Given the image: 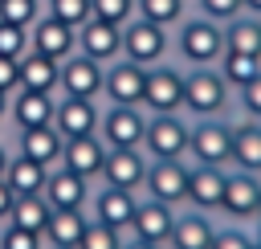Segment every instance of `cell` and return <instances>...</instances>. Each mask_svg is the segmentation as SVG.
<instances>
[{"instance_id": "obj_35", "label": "cell", "mask_w": 261, "mask_h": 249, "mask_svg": "<svg viewBox=\"0 0 261 249\" xmlns=\"http://www.w3.org/2000/svg\"><path fill=\"white\" fill-rule=\"evenodd\" d=\"M37 16H41V0H0V20H8V24L33 29Z\"/></svg>"}, {"instance_id": "obj_26", "label": "cell", "mask_w": 261, "mask_h": 249, "mask_svg": "<svg viewBox=\"0 0 261 249\" xmlns=\"http://www.w3.org/2000/svg\"><path fill=\"white\" fill-rule=\"evenodd\" d=\"M61 86V61L53 57H41V53H24L20 57V90H41V94H53Z\"/></svg>"}, {"instance_id": "obj_33", "label": "cell", "mask_w": 261, "mask_h": 249, "mask_svg": "<svg viewBox=\"0 0 261 249\" xmlns=\"http://www.w3.org/2000/svg\"><path fill=\"white\" fill-rule=\"evenodd\" d=\"M45 8H49V16H57V20H61V24H69V29H82V24L94 16L90 0H49Z\"/></svg>"}, {"instance_id": "obj_29", "label": "cell", "mask_w": 261, "mask_h": 249, "mask_svg": "<svg viewBox=\"0 0 261 249\" xmlns=\"http://www.w3.org/2000/svg\"><path fill=\"white\" fill-rule=\"evenodd\" d=\"M49 200L45 196H16L12 200V212H8V225L16 229H29V233H41L45 237V225H49Z\"/></svg>"}, {"instance_id": "obj_20", "label": "cell", "mask_w": 261, "mask_h": 249, "mask_svg": "<svg viewBox=\"0 0 261 249\" xmlns=\"http://www.w3.org/2000/svg\"><path fill=\"white\" fill-rule=\"evenodd\" d=\"M212 233H216V216H212V212L179 208L167 249H208V245H212Z\"/></svg>"}, {"instance_id": "obj_47", "label": "cell", "mask_w": 261, "mask_h": 249, "mask_svg": "<svg viewBox=\"0 0 261 249\" xmlns=\"http://www.w3.org/2000/svg\"><path fill=\"white\" fill-rule=\"evenodd\" d=\"M253 233H257V241H261V220H253Z\"/></svg>"}, {"instance_id": "obj_22", "label": "cell", "mask_w": 261, "mask_h": 249, "mask_svg": "<svg viewBox=\"0 0 261 249\" xmlns=\"http://www.w3.org/2000/svg\"><path fill=\"white\" fill-rule=\"evenodd\" d=\"M228 167L261 176V122L257 118L232 114V163Z\"/></svg>"}, {"instance_id": "obj_19", "label": "cell", "mask_w": 261, "mask_h": 249, "mask_svg": "<svg viewBox=\"0 0 261 249\" xmlns=\"http://www.w3.org/2000/svg\"><path fill=\"white\" fill-rule=\"evenodd\" d=\"M98 122H102V110H98V102H94V98H61V102H57L53 127L61 131V139L98 135Z\"/></svg>"}, {"instance_id": "obj_30", "label": "cell", "mask_w": 261, "mask_h": 249, "mask_svg": "<svg viewBox=\"0 0 261 249\" xmlns=\"http://www.w3.org/2000/svg\"><path fill=\"white\" fill-rule=\"evenodd\" d=\"M188 12H192L188 0H135V16H143L151 24H163V29H175Z\"/></svg>"}, {"instance_id": "obj_23", "label": "cell", "mask_w": 261, "mask_h": 249, "mask_svg": "<svg viewBox=\"0 0 261 249\" xmlns=\"http://www.w3.org/2000/svg\"><path fill=\"white\" fill-rule=\"evenodd\" d=\"M61 151H65V139L57 127H29L20 131V155L41 163V167H57L61 163Z\"/></svg>"}, {"instance_id": "obj_10", "label": "cell", "mask_w": 261, "mask_h": 249, "mask_svg": "<svg viewBox=\"0 0 261 249\" xmlns=\"http://www.w3.org/2000/svg\"><path fill=\"white\" fill-rule=\"evenodd\" d=\"M143 86H147V65H135L126 57L106 65V82H102V98L110 106H143Z\"/></svg>"}, {"instance_id": "obj_5", "label": "cell", "mask_w": 261, "mask_h": 249, "mask_svg": "<svg viewBox=\"0 0 261 249\" xmlns=\"http://www.w3.org/2000/svg\"><path fill=\"white\" fill-rule=\"evenodd\" d=\"M188 139H192L188 114H147V135H143L147 159H188Z\"/></svg>"}, {"instance_id": "obj_43", "label": "cell", "mask_w": 261, "mask_h": 249, "mask_svg": "<svg viewBox=\"0 0 261 249\" xmlns=\"http://www.w3.org/2000/svg\"><path fill=\"white\" fill-rule=\"evenodd\" d=\"M122 249H163V245H151V241H139V237H126Z\"/></svg>"}, {"instance_id": "obj_40", "label": "cell", "mask_w": 261, "mask_h": 249, "mask_svg": "<svg viewBox=\"0 0 261 249\" xmlns=\"http://www.w3.org/2000/svg\"><path fill=\"white\" fill-rule=\"evenodd\" d=\"M0 249H45V237H41V233H29V229L8 225V229L0 233Z\"/></svg>"}, {"instance_id": "obj_8", "label": "cell", "mask_w": 261, "mask_h": 249, "mask_svg": "<svg viewBox=\"0 0 261 249\" xmlns=\"http://www.w3.org/2000/svg\"><path fill=\"white\" fill-rule=\"evenodd\" d=\"M188 159H151L147 163V180H143V196L163 200L171 208H184L188 196Z\"/></svg>"}, {"instance_id": "obj_16", "label": "cell", "mask_w": 261, "mask_h": 249, "mask_svg": "<svg viewBox=\"0 0 261 249\" xmlns=\"http://www.w3.org/2000/svg\"><path fill=\"white\" fill-rule=\"evenodd\" d=\"M29 49H33V53H41V57L65 61V57H73V53H77V29L61 24L57 16H49V12H45V16H37V24H33Z\"/></svg>"}, {"instance_id": "obj_14", "label": "cell", "mask_w": 261, "mask_h": 249, "mask_svg": "<svg viewBox=\"0 0 261 249\" xmlns=\"http://www.w3.org/2000/svg\"><path fill=\"white\" fill-rule=\"evenodd\" d=\"M102 82H106V65L86 57V53H73L61 61V86L65 98H102Z\"/></svg>"}, {"instance_id": "obj_2", "label": "cell", "mask_w": 261, "mask_h": 249, "mask_svg": "<svg viewBox=\"0 0 261 249\" xmlns=\"http://www.w3.org/2000/svg\"><path fill=\"white\" fill-rule=\"evenodd\" d=\"M171 53L179 57L184 69H196V65H216L224 57V24L200 16V12H188L175 29H171Z\"/></svg>"}, {"instance_id": "obj_11", "label": "cell", "mask_w": 261, "mask_h": 249, "mask_svg": "<svg viewBox=\"0 0 261 249\" xmlns=\"http://www.w3.org/2000/svg\"><path fill=\"white\" fill-rule=\"evenodd\" d=\"M147 151L143 147H110L106 163H102V184L110 188H126V192H143L147 180Z\"/></svg>"}, {"instance_id": "obj_34", "label": "cell", "mask_w": 261, "mask_h": 249, "mask_svg": "<svg viewBox=\"0 0 261 249\" xmlns=\"http://www.w3.org/2000/svg\"><path fill=\"white\" fill-rule=\"evenodd\" d=\"M122 241H126V233H118V229H110V225L90 220V225H86V233H82V241H77V249H122Z\"/></svg>"}, {"instance_id": "obj_12", "label": "cell", "mask_w": 261, "mask_h": 249, "mask_svg": "<svg viewBox=\"0 0 261 249\" xmlns=\"http://www.w3.org/2000/svg\"><path fill=\"white\" fill-rule=\"evenodd\" d=\"M192 163V159H188ZM224 180H228V167H212V163H192L188 167V196H184V208H200V212H212L220 208V196H224Z\"/></svg>"}, {"instance_id": "obj_15", "label": "cell", "mask_w": 261, "mask_h": 249, "mask_svg": "<svg viewBox=\"0 0 261 249\" xmlns=\"http://www.w3.org/2000/svg\"><path fill=\"white\" fill-rule=\"evenodd\" d=\"M90 208H94L90 220L110 225V229H118V233H130V220H135V208H139V192H126V188H110V184H102V188L90 196Z\"/></svg>"}, {"instance_id": "obj_9", "label": "cell", "mask_w": 261, "mask_h": 249, "mask_svg": "<svg viewBox=\"0 0 261 249\" xmlns=\"http://www.w3.org/2000/svg\"><path fill=\"white\" fill-rule=\"evenodd\" d=\"M98 135L106 147H143L147 135V110L143 106H106Z\"/></svg>"}, {"instance_id": "obj_17", "label": "cell", "mask_w": 261, "mask_h": 249, "mask_svg": "<svg viewBox=\"0 0 261 249\" xmlns=\"http://www.w3.org/2000/svg\"><path fill=\"white\" fill-rule=\"evenodd\" d=\"M77 53H86V57H94V61H102V65L118 61V57H122V29L110 24V20L90 16V20L77 29Z\"/></svg>"}, {"instance_id": "obj_28", "label": "cell", "mask_w": 261, "mask_h": 249, "mask_svg": "<svg viewBox=\"0 0 261 249\" xmlns=\"http://www.w3.org/2000/svg\"><path fill=\"white\" fill-rule=\"evenodd\" d=\"M45 180H49V167H41V163H33V159H24V155H16V159L8 163V171H4V184H8L16 196H41V192H45Z\"/></svg>"}, {"instance_id": "obj_27", "label": "cell", "mask_w": 261, "mask_h": 249, "mask_svg": "<svg viewBox=\"0 0 261 249\" xmlns=\"http://www.w3.org/2000/svg\"><path fill=\"white\" fill-rule=\"evenodd\" d=\"M224 49H228V53L261 57V16L241 12L237 20H228V24H224Z\"/></svg>"}, {"instance_id": "obj_39", "label": "cell", "mask_w": 261, "mask_h": 249, "mask_svg": "<svg viewBox=\"0 0 261 249\" xmlns=\"http://www.w3.org/2000/svg\"><path fill=\"white\" fill-rule=\"evenodd\" d=\"M237 114H241V118H257V122H261V73H257L249 86H241V90H237Z\"/></svg>"}, {"instance_id": "obj_1", "label": "cell", "mask_w": 261, "mask_h": 249, "mask_svg": "<svg viewBox=\"0 0 261 249\" xmlns=\"http://www.w3.org/2000/svg\"><path fill=\"white\" fill-rule=\"evenodd\" d=\"M184 114L188 118H228V114H237V94L216 65L184 69Z\"/></svg>"}, {"instance_id": "obj_41", "label": "cell", "mask_w": 261, "mask_h": 249, "mask_svg": "<svg viewBox=\"0 0 261 249\" xmlns=\"http://www.w3.org/2000/svg\"><path fill=\"white\" fill-rule=\"evenodd\" d=\"M0 90L4 94L20 90V57H4L0 53Z\"/></svg>"}, {"instance_id": "obj_4", "label": "cell", "mask_w": 261, "mask_h": 249, "mask_svg": "<svg viewBox=\"0 0 261 249\" xmlns=\"http://www.w3.org/2000/svg\"><path fill=\"white\" fill-rule=\"evenodd\" d=\"M122 57L135 61V65H147V69L159 65V61H167L171 57V29L151 24L143 16L126 20L122 24Z\"/></svg>"}, {"instance_id": "obj_6", "label": "cell", "mask_w": 261, "mask_h": 249, "mask_svg": "<svg viewBox=\"0 0 261 249\" xmlns=\"http://www.w3.org/2000/svg\"><path fill=\"white\" fill-rule=\"evenodd\" d=\"M143 110L147 114H184V65L179 61H159L147 69Z\"/></svg>"}, {"instance_id": "obj_32", "label": "cell", "mask_w": 261, "mask_h": 249, "mask_svg": "<svg viewBox=\"0 0 261 249\" xmlns=\"http://www.w3.org/2000/svg\"><path fill=\"white\" fill-rule=\"evenodd\" d=\"M253 245H257L253 225H237V220H220L216 216V233H212L208 249H253Z\"/></svg>"}, {"instance_id": "obj_38", "label": "cell", "mask_w": 261, "mask_h": 249, "mask_svg": "<svg viewBox=\"0 0 261 249\" xmlns=\"http://www.w3.org/2000/svg\"><path fill=\"white\" fill-rule=\"evenodd\" d=\"M0 53L4 57H24L29 53V29L0 20Z\"/></svg>"}, {"instance_id": "obj_45", "label": "cell", "mask_w": 261, "mask_h": 249, "mask_svg": "<svg viewBox=\"0 0 261 249\" xmlns=\"http://www.w3.org/2000/svg\"><path fill=\"white\" fill-rule=\"evenodd\" d=\"M245 12H253V16H261V0H245Z\"/></svg>"}, {"instance_id": "obj_48", "label": "cell", "mask_w": 261, "mask_h": 249, "mask_svg": "<svg viewBox=\"0 0 261 249\" xmlns=\"http://www.w3.org/2000/svg\"><path fill=\"white\" fill-rule=\"evenodd\" d=\"M49 249H65V245H49Z\"/></svg>"}, {"instance_id": "obj_3", "label": "cell", "mask_w": 261, "mask_h": 249, "mask_svg": "<svg viewBox=\"0 0 261 249\" xmlns=\"http://www.w3.org/2000/svg\"><path fill=\"white\" fill-rule=\"evenodd\" d=\"M188 159H192V163L228 167V163H232V114H228V118H192Z\"/></svg>"}, {"instance_id": "obj_21", "label": "cell", "mask_w": 261, "mask_h": 249, "mask_svg": "<svg viewBox=\"0 0 261 249\" xmlns=\"http://www.w3.org/2000/svg\"><path fill=\"white\" fill-rule=\"evenodd\" d=\"M41 196L49 200V208H86L90 204V180H82L69 167H49Z\"/></svg>"}, {"instance_id": "obj_24", "label": "cell", "mask_w": 261, "mask_h": 249, "mask_svg": "<svg viewBox=\"0 0 261 249\" xmlns=\"http://www.w3.org/2000/svg\"><path fill=\"white\" fill-rule=\"evenodd\" d=\"M8 110H12L16 127L29 131V127H53L57 102H53V94H41V90H16V98H12Z\"/></svg>"}, {"instance_id": "obj_50", "label": "cell", "mask_w": 261, "mask_h": 249, "mask_svg": "<svg viewBox=\"0 0 261 249\" xmlns=\"http://www.w3.org/2000/svg\"><path fill=\"white\" fill-rule=\"evenodd\" d=\"M257 220H261V216H257Z\"/></svg>"}, {"instance_id": "obj_36", "label": "cell", "mask_w": 261, "mask_h": 249, "mask_svg": "<svg viewBox=\"0 0 261 249\" xmlns=\"http://www.w3.org/2000/svg\"><path fill=\"white\" fill-rule=\"evenodd\" d=\"M90 8H94V16L98 20H110V24H126V20H135V0H90Z\"/></svg>"}, {"instance_id": "obj_49", "label": "cell", "mask_w": 261, "mask_h": 249, "mask_svg": "<svg viewBox=\"0 0 261 249\" xmlns=\"http://www.w3.org/2000/svg\"><path fill=\"white\" fill-rule=\"evenodd\" d=\"M253 249H261V241H257V245H253Z\"/></svg>"}, {"instance_id": "obj_46", "label": "cell", "mask_w": 261, "mask_h": 249, "mask_svg": "<svg viewBox=\"0 0 261 249\" xmlns=\"http://www.w3.org/2000/svg\"><path fill=\"white\" fill-rule=\"evenodd\" d=\"M8 163H12V159H8V155H4V147H0V180H4V171H8Z\"/></svg>"}, {"instance_id": "obj_44", "label": "cell", "mask_w": 261, "mask_h": 249, "mask_svg": "<svg viewBox=\"0 0 261 249\" xmlns=\"http://www.w3.org/2000/svg\"><path fill=\"white\" fill-rule=\"evenodd\" d=\"M8 106H12V98H8V94H4V90H0V118H4V114H8Z\"/></svg>"}, {"instance_id": "obj_13", "label": "cell", "mask_w": 261, "mask_h": 249, "mask_svg": "<svg viewBox=\"0 0 261 249\" xmlns=\"http://www.w3.org/2000/svg\"><path fill=\"white\" fill-rule=\"evenodd\" d=\"M175 212L171 204L163 200H151V196H139V208H135V220H130V233L126 237H139V241H151V245H163L171 241V229H175Z\"/></svg>"}, {"instance_id": "obj_42", "label": "cell", "mask_w": 261, "mask_h": 249, "mask_svg": "<svg viewBox=\"0 0 261 249\" xmlns=\"http://www.w3.org/2000/svg\"><path fill=\"white\" fill-rule=\"evenodd\" d=\"M12 200H16V192L0 180V220H8V212H12Z\"/></svg>"}, {"instance_id": "obj_18", "label": "cell", "mask_w": 261, "mask_h": 249, "mask_svg": "<svg viewBox=\"0 0 261 249\" xmlns=\"http://www.w3.org/2000/svg\"><path fill=\"white\" fill-rule=\"evenodd\" d=\"M106 143L102 135H77V139H65V151H61V167L77 171L82 180H102V163H106Z\"/></svg>"}, {"instance_id": "obj_7", "label": "cell", "mask_w": 261, "mask_h": 249, "mask_svg": "<svg viewBox=\"0 0 261 249\" xmlns=\"http://www.w3.org/2000/svg\"><path fill=\"white\" fill-rule=\"evenodd\" d=\"M216 216L220 220H237V225H253L261 216V176L241 171V167H228V180H224V196H220Z\"/></svg>"}, {"instance_id": "obj_37", "label": "cell", "mask_w": 261, "mask_h": 249, "mask_svg": "<svg viewBox=\"0 0 261 249\" xmlns=\"http://www.w3.org/2000/svg\"><path fill=\"white\" fill-rule=\"evenodd\" d=\"M196 12L216 20V24H228V20H237L245 12V0H196Z\"/></svg>"}, {"instance_id": "obj_25", "label": "cell", "mask_w": 261, "mask_h": 249, "mask_svg": "<svg viewBox=\"0 0 261 249\" xmlns=\"http://www.w3.org/2000/svg\"><path fill=\"white\" fill-rule=\"evenodd\" d=\"M86 225H90L86 208H53V212H49V225H45V245L77 249V241H82Z\"/></svg>"}, {"instance_id": "obj_31", "label": "cell", "mask_w": 261, "mask_h": 249, "mask_svg": "<svg viewBox=\"0 0 261 249\" xmlns=\"http://www.w3.org/2000/svg\"><path fill=\"white\" fill-rule=\"evenodd\" d=\"M216 69L224 73V82L232 86V94L241 90V86H249L257 73H261V57H249V53H228L224 49V57L216 61Z\"/></svg>"}]
</instances>
